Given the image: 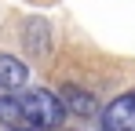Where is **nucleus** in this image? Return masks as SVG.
Instances as JSON below:
<instances>
[{
  "label": "nucleus",
  "instance_id": "2",
  "mask_svg": "<svg viewBox=\"0 0 135 131\" xmlns=\"http://www.w3.org/2000/svg\"><path fill=\"white\" fill-rule=\"evenodd\" d=\"M102 128L106 131H135V91L117 95L102 109Z\"/></svg>",
  "mask_w": 135,
  "mask_h": 131
},
{
  "label": "nucleus",
  "instance_id": "1",
  "mask_svg": "<svg viewBox=\"0 0 135 131\" xmlns=\"http://www.w3.org/2000/svg\"><path fill=\"white\" fill-rule=\"evenodd\" d=\"M66 113L62 95L44 87H18L0 95V124L11 131H51L66 120Z\"/></svg>",
  "mask_w": 135,
  "mask_h": 131
},
{
  "label": "nucleus",
  "instance_id": "4",
  "mask_svg": "<svg viewBox=\"0 0 135 131\" xmlns=\"http://www.w3.org/2000/svg\"><path fill=\"white\" fill-rule=\"evenodd\" d=\"M62 102H66V109L77 113V117H91V113H95V98H91L84 87H77V84L62 87Z\"/></svg>",
  "mask_w": 135,
  "mask_h": 131
},
{
  "label": "nucleus",
  "instance_id": "3",
  "mask_svg": "<svg viewBox=\"0 0 135 131\" xmlns=\"http://www.w3.org/2000/svg\"><path fill=\"white\" fill-rule=\"evenodd\" d=\"M29 80V69L15 55H0V91H18Z\"/></svg>",
  "mask_w": 135,
  "mask_h": 131
}]
</instances>
